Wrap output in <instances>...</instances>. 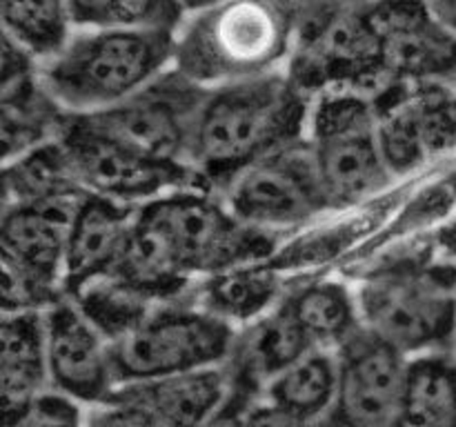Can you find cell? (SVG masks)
<instances>
[{
    "instance_id": "cell-28",
    "label": "cell",
    "mask_w": 456,
    "mask_h": 427,
    "mask_svg": "<svg viewBox=\"0 0 456 427\" xmlns=\"http://www.w3.org/2000/svg\"><path fill=\"white\" fill-rule=\"evenodd\" d=\"M89 407L65 394L49 390L36 400L29 412L4 427H87Z\"/></svg>"
},
{
    "instance_id": "cell-10",
    "label": "cell",
    "mask_w": 456,
    "mask_h": 427,
    "mask_svg": "<svg viewBox=\"0 0 456 427\" xmlns=\"http://www.w3.org/2000/svg\"><path fill=\"white\" fill-rule=\"evenodd\" d=\"M69 216V212L47 207H3V311H45L67 296L65 249Z\"/></svg>"
},
{
    "instance_id": "cell-33",
    "label": "cell",
    "mask_w": 456,
    "mask_h": 427,
    "mask_svg": "<svg viewBox=\"0 0 456 427\" xmlns=\"http://www.w3.org/2000/svg\"><path fill=\"white\" fill-rule=\"evenodd\" d=\"M183 7H185L187 13H196L200 12V9H208L212 7V4L221 3V0H181Z\"/></svg>"
},
{
    "instance_id": "cell-5",
    "label": "cell",
    "mask_w": 456,
    "mask_h": 427,
    "mask_svg": "<svg viewBox=\"0 0 456 427\" xmlns=\"http://www.w3.org/2000/svg\"><path fill=\"white\" fill-rule=\"evenodd\" d=\"M305 142L332 212L379 196L396 181L383 154L372 96L356 92L314 96Z\"/></svg>"
},
{
    "instance_id": "cell-7",
    "label": "cell",
    "mask_w": 456,
    "mask_h": 427,
    "mask_svg": "<svg viewBox=\"0 0 456 427\" xmlns=\"http://www.w3.org/2000/svg\"><path fill=\"white\" fill-rule=\"evenodd\" d=\"M236 334L239 329L190 296L160 302L132 334L111 345L118 387L225 365Z\"/></svg>"
},
{
    "instance_id": "cell-9",
    "label": "cell",
    "mask_w": 456,
    "mask_h": 427,
    "mask_svg": "<svg viewBox=\"0 0 456 427\" xmlns=\"http://www.w3.org/2000/svg\"><path fill=\"white\" fill-rule=\"evenodd\" d=\"M218 196L240 222L272 236L332 212L305 138L249 165Z\"/></svg>"
},
{
    "instance_id": "cell-18",
    "label": "cell",
    "mask_w": 456,
    "mask_h": 427,
    "mask_svg": "<svg viewBox=\"0 0 456 427\" xmlns=\"http://www.w3.org/2000/svg\"><path fill=\"white\" fill-rule=\"evenodd\" d=\"M118 391L145 405L163 427H203L227 399L230 372L225 365H218L120 385Z\"/></svg>"
},
{
    "instance_id": "cell-15",
    "label": "cell",
    "mask_w": 456,
    "mask_h": 427,
    "mask_svg": "<svg viewBox=\"0 0 456 427\" xmlns=\"http://www.w3.org/2000/svg\"><path fill=\"white\" fill-rule=\"evenodd\" d=\"M49 387L85 407L105 405L118 390L111 342L80 314L69 296L45 310Z\"/></svg>"
},
{
    "instance_id": "cell-26",
    "label": "cell",
    "mask_w": 456,
    "mask_h": 427,
    "mask_svg": "<svg viewBox=\"0 0 456 427\" xmlns=\"http://www.w3.org/2000/svg\"><path fill=\"white\" fill-rule=\"evenodd\" d=\"M71 301L78 307L80 314L114 345L123 341L127 334H132L142 320L150 316V311L159 301L142 294L134 285L125 283L118 276H107V278L94 280L85 285L78 292L71 294Z\"/></svg>"
},
{
    "instance_id": "cell-27",
    "label": "cell",
    "mask_w": 456,
    "mask_h": 427,
    "mask_svg": "<svg viewBox=\"0 0 456 427\" xmlns=\"http://www.w3.org/2000/svg\"><path fill=\"white\" fill-rule=\"evenodd\" d=\"M76 29L80 27H127L176 34L187 12L181 0H67Z\"/></svg>"
},
{
    "instance_id": "cell-23",
    "label": "cell",
    "mask_w": 456,
    "mask_h": 427,
    "mask_svg": "<svg viewBox=\"0 0 456 427\" xmlns=\"http://www.w3.org/2000/svg\"><path fill=\"white\" fill-rule=\"evenodd\" d=\"M338 399V360L332 350H312L263 387V400L305 423H323Z\"/></svg>"
},
{
    "instance_id": "cell-21",
    "label": "cell",
    "mask_w": 456,
    "mask_h": 427,
    "mask_svg": "<svg viewBox=\"0 0 456 427\" xmlns=\"http://www.w3.org/2000/svg\"><path fill=\"white\" fill-rule=\"evenodd\" d=\"M4 207L27 205L74 212L87 196L78 185L61 141L47 142L4 163Z\"/></svg>"
},
{
    "instance_id": "cell-16",
    "label": "cell",
    "mask_w": 456,
    "mask_h": 427,
    "mask_svg": "<svg viewBox=\"0 0 456 427\" xmlns=\"http://www.w3.org/2000/svg\"><path fill=\"white\" fill-rule=\"evenodd\" d=\"M138 207L87 194L69 216L65 249V294L114 276L127 256Z\"/></svg>"
},
{
    "instance_id": "cell-6",
    "label": "cell",
    "mask_w": 456,
    "mask_h": 427,
    "mask_svg": "<svg viewBox=\"0 0 456 427\" xmlns=\"http://www.w3.org/2000/svg\"><path fill=\"white\" fill-rule=\"evenodd\" d=\"M354 289L363 327L408 359L456 350V267H395Z\"/></svg>"
},
{
    "instance_id": "cell-13",
    "label": "cell",
    "mask_w": 456,
    "mask_h": 427,
    "mask_svg": "<svg viewBox=\"0 0 456 427\" xmlns=\"http://www.w3.org/2000/svg\"><path fill=\"white\" fill-rule=\"evenodd\" d=\"M338 399L334 427H390L405 385L410 359L361 327L337 350Z\"/></svg>"
},
{
    "instance_id": "cell-25",
    "label": "cell",
    "mask_w": 456,
    "mask_h": 427,
    "mask_svg": "<svg viewBox=\"0 0 456 427\" xmlns=\"http://www.w3.org/2000/svg\"><path fill=\"white\" fill-rule=\"evenodd\" d=\"M0 18L4 38L36 62L61 53L76 29L67 0H0Z\"/></svg>"
},
{
    "instance_id": "cell-4",
    "label": "cell",
    "mask_w": 456,
    "mask_h": 427,
    "mask_svg": "<svg viewBox=\"0 0 456 427\" xmlns=\"http://www.w3.org/2000/svg\"><path fill=\"white\" fill-rule=\"evenodd\" d=\"M297 27L270 0H221L187 13L176 31L174 69L203 89L288 69Z\"/></svg>"
},
{
    "instance_id": "cell-31",
    "label": "cell",
    "mask_w": 456,
    "mask_h": 427,
    "mask_svg": "<svg viewBox=\"0 0 456 427\" xmlns=\"http://www.w3.org/2000/svg\"><path fill=\"white\" fill-rule=\"evenodd\" d=\"M249 427H334L332 421L323 423H305L301 418L292 416V414L283 412V409L274 407L267 400H258L252 409V416H249Z\"/></svg>"
},
{
    "instance_id": "cell-11",
    "label": "cell",
    "mask_w": 456,
    "mask_h": 427,
    "mask_svg": "<svg viewBox=\"0 0 456 427\" xmlns=\"http://www.w3.org/2000/svg\"><path fill=\"white\" fill-rule=\"evenodd\" d=\"M374 98L379 133L395 178L456 151V87L445 80L395 83Z\"/></svg>"
},
{
    "instance_id": "cell-29",
    "label": "cell",
    "mask_w": 456,
    "mask_h": 427,
    "mask_svg": "<svg viewBox=\"0 0 456 427\" xmlns=\"http://www.w3.org/2000/svg\"><path fill=\"white\" fill-rule=\"evenodd\" d=\"M87 427H163L159 418L141 405L116 390L114 399L105 405L89 407Z\"/></svg>"
},
{
    "instance_id": "cell-14",
    "label": "cell",
    "mask_w": 456,
    "mask_h": 427,
    "mask_svg": "<svg viewBox=\"0 0 456 427\" xmlns=\"http://www.w3.org/2000/svg\"><path fill=\"white\" fill-rule=\"evenodd\" d=\"M359 7L381 40L390 85L456 76V36L436 22L423 0H374Z\"/></svg>"
},
{
    "instance_id": "cell-12",
    "label": "cell",
    "mask_w": 456,
    "mask_h": 427,
    "mask_svg": "<svg viewBox=\"0 0 456 427\" xmlns=\"http://www.w3.org/2000/svg\"><path fill=\"white\" fill-rule=\"evenodd\" d=\"M208 89L165 71L136 96L101 114L80 116L94 129L156 158L187 163L191 132Z\"/></svg>"
},
{
    "instance_id": "cell-1",
    "label": "cell",
    "mask_w": 456,
    "mask_h": 427,
    "mask_svg": "<svg viewBox=\"0 0 456 427\" xmlns=\"http://www.w3.org/2000/svg\"><path fill=\"white\" fill-rule=\"evenodd\" d=\"M274 236L240 222L221 196L190 187L138 207L127 256L114 276L159 302L190 296L200 278L272 254Z\"/></svg>"
},
{
    "instance_id": "cell-17",
    "label": "cell",
    "mask_w": 456,
    "mask_h": 427,
    "mask_svg": "<svg viewBox=\"0 0 456 427\" xmlns=\"http://www.w3.org/2000/svg\"><path fill=\"white\" fill-rule=\"evenodd\" d=\"M45 311H3L0 323V396L4 423L29 412L49 391Z\"/></svg>"
},
{
    "instance_id": "cell-2",
    "label": "cell",
    "mask_w": 456,
    "mask_h": 427,
    "mask_svg": "<svg viewBox=\"0 0 456 427\" xmlns=\"http://www.w3.org/2000/svg\"><path fill=\"white\" fill-rule=\"evenodd\" d=\"M312 101L288 69L208 89L187 165L218 194L249 165L303 141Z\"/></svg>"
},
{
    "instance_id": "cell-32",
    "label": "cell",
    "mask_w": 456,
    "mask_h": 427,
    "mask_svg": "<svg viewBox=\"0 0 456 427\" xmlns=\"http://www.w3.org/2000/svg\"><path fill=\"white\" fill-rule=\"evenodd\" d=\"M423 3L436 18V22H441L450 34L456 36V0H423Z\"/></svg>"
},
{
    "instance_id": "cell-30",
    "label": "cell",
    "mask_w": 456,
    "mask_h": 427,
    "mask_svg": "<svg viewBox=\"0 0 456 427\" xmlns=\"http://www.w3.org/2000/svg\"><path fill=\"white\" fill-rule=\"evenodd\" d=\"M270 3L276 4L281 12L292 18L294 27H297V34L321 25L330 13L343 7L338 0H270Z\"/></svg>"
},
{
    "instance_id": "cell-20",
    "label": "cell",
    "mask_w": 456,
    "mask_h": 427,
    "mask_svg": "<svg viewBox=\"0 0 456 427\" xmlns=\"http://www.w3.org/2000/svg\"><path fill=\"white\" fill-rule=\"evenodd\" d=\"M285 294L279 271L263 261L200 278L191 287L190 298L232 327L243 329L274 310Z\"/></svg>"
},
{
    "instance_id": "cell-3",
    "label": "cell",
    "mask_w": 456,
    "mask_h": 427,
    "mask_svg": "<svg viewBox=\"0 0 456 427\" xmlns=\"http://www.w3.org/2000/svg\"><path fill=\"white\" fill-rule=\"evenodd\" d=\"M174 44V31L80 27L61 53L38 62L40 83L69 116L101 114L172 69Z\"/></svg>"
},
{
    "instance_id": "cell-34",
    "label": "cell",
    "mask_w": 456,
    "mask_h": 427,
    "mask_svg": "<svg viewBox=\"0 0 456 427\" xmlns=\"http://www.w3.org/2000/svg\"><path fill=\"white\" fill-rule=\"evenodd\" d=\"M341 4H350V7H356V4H368L374 3V0H338Z\"/></svg>"
},
{
    "instance_id": "cell-8",
    "label": "cell",
    "mask_w": 456,
    "mask_h": 427,
    "mask_svg": "<svg viewBox=\"0 0 456 427\" xmlns=\"http://www.w3.org/2000/svg\"><path fill=\"white\" fill-rule=\"evenodd\" d=\"M58 141L69 158L76 181L87 194L127 207H142L190 187H208L187 163L134 149L94 129L80 116H69Z\"/></svg>"
},
{
    "instance_id": "cell-22",
    "label": "cell",
    "mask_w": 456,
    "mask_h": 427,
    "mask_svg": "<svg viewBox=\"0 0 456 427\" xmlns=\"http://www.w3.org/2000/svg\"><path fill=\"white\" fill-rule=\"evenodd\" d=\"M390 427H456V350L410 359Z\"/></svg>"
},
{
    "instance_id": "cell-24",
    "label": "cell",
    "mask_w": 456,
    "mask_h": 427,
    "mask_svg": "<svg viewBox=\"0 0 456 427\" xmlns=\"http://www.w3.org/2000/svg\"><path fill=\"white\" fill-rule=\"evenodd\" d=\"M294 318L319 350L337 351L350 341L361 323L356 289L341 280H314L285 294Z\"/></svg>"
},
{
    "instance_id": "cell-19",
    "label": "cell",
    "mask_w": 456,
    "mask_h": 427,
    "mask_svg": "<svg viewBox=\"0 0 456 427\" xmlns=\"http://www.w3.org/2000/svg\"><path fill=\"white\" fill-rule=\"evenodd\" d=\"M312 350H319V347L312 345L283 298L263 318L239 329L234 350L225 367L232 376L243 378L263 390L270 378H274L276 374L283 372L294 360Z\"/></svg>"
}]
</instances>
